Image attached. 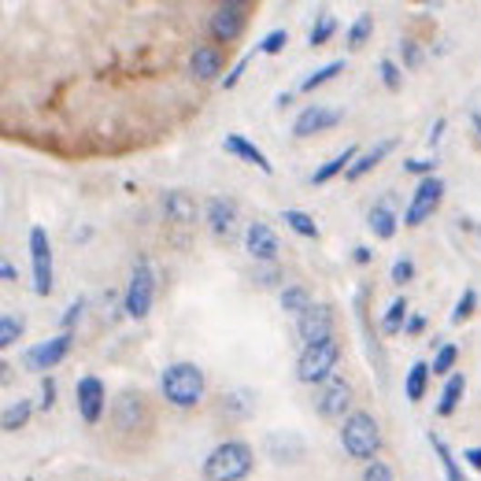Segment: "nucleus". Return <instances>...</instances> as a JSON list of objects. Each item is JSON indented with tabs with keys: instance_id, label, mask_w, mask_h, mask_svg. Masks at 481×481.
<instances>
[{
	"instance_id": "nucleus-34",
	"label": "nucleus",
	"mask_w": 481,
	"mask_h": 481,
	"mask_svg": "<svg viewBox=\"0 0 481 481\" xmlns=\"http://www.w3.org/2000/svg\"><path fill=\"white\" fill-rule=\"evenodd\" d=\"M370 34H374V15H370V12L356 15V23L348 26V48H363Z\"/></svg>"
},
{
	"instance_id": "nucleus-15",
	"label": "nucleus",
	"mask_w": 481,
	"mask_h": 481,
	"mask_svg": "<svg viewBox=\"0 0 481 481\" xmlns=\"http://www.w3.org/2000/svg\"><path fill=\"white\" fill-rule=\"evenodd\" d=\"M245 248H248V256L256 259V263H278V234L266 226V223H252L248 230H245Z\"/></svg>"
},
{
	"instance_id": "nucleus-20",
	"label": "nucleus",
	"mask_w": 481,
	"mask_h": 481,
	"mask_svg": "<svg viewBox=\"0 0 481 481\" xmlns=\"http://www.w3.org/2000/svg\"><path fill=\"white\" fill-rule=\"evenodd\" d=\"M396 215H393V204H389V196L386 200H378L370 211H366V226H370V234L374 237H382V241H389V237H396Z\"/></svg>"
},
{
	"instance_id": "nucleus-2",
	"label": "nucleus",
	"mask_w": 481,
	"mask_h": 481,
	"mask_svg": "<svg viewBox=\"0 0 481 481\" xmlns=\"http://www.w3.org/2000/svg\"><path fill=\"white\" fill-rule=\"evenodd\" d=\"M159 389H164L167 404L175 407H193L204 396V370L196 363H171L159 378Z\"/></svg>"
},
{
	"instance_id": "nucleus-39",
	"label": "nucleus",
	"mask_w": 481,
	"mask_h": 481,
	"mask_svg": "<svg viewBox=\"0 0 481 481\" xmlns=\"http://www.w3.org/2000/svg\"><path fill=\"white\" fill-rule=\"evenodd\" d=\"M278 282H282L278 263H263V266H256V286H259V289H271V286H278Z\"/></svg>"
},
{
	"instance_id": "nucleus-24",
	"label": "nucleus",
	"mask_w": 481,
	"mask_h": 481,
	"mask_svg": "<svg viewBox=\"0 0 481 481\" xmlns=\"http://www.w3.org/2000/svg\"><path fill=\"white\" fill-rule=\"evenodd\" d=\"M430 374H434V366L430 363H411V370H407V378H404V393H407V400L411 404H418L422 396H426V386H430Z\"/></svg>"
},
{
	"instance_id": "nucleus-17",
	"label": "nucleus",
	"mask_w": 481,
	"mask_h": 481,
	"mask_svg": "<svg viewBox=\"0 0 481 481\" xmlns=\"http://www.w3.org/2000/svg\"><path fill=\"white\" fill-rule=\"evenodd\" d=\"M207 223L215 237H234L237 230V204L230 196H211L207 200Z\"/></svg>"
},
{
	"instance_id": "nucleus-8",
	"label": "nucleus",
	"mask_w": 481,
	"mask_h": 481,
	"mask_svg": "<svg viewBox=\"0 0 481 481\" xmlns=\"http://www.w3.org/2000/svg\"><path fill=\"white\" fill-rule=\"evenodd\" d=\"M30 263H34V293L48 296L56 282H52V245L41 226L30 230Z\"/></svg>"
},
{
	"instance_id": "nucleus-36",
	"label": "nucleus",
	"mask_w": 481,
	"mask_h": 481,
	"mask_svg": "<svg viewBox=\"0 0 481 481\" xmlns=\"http://www.w3.org/2000/svg\"><path fill=\"white\" fill-rule=\"evenodd\" d=\"M474 307H477V289H463V296L456 300V307H452V326H459V323H466V318L474 315Z\"/></svg>"
},
{
	"instance_id": "nucleus-41",
	"label": "nucleus",
	"mask_w": 481,
	"mask_h": 481,
	"mask_svg": "<svg viewBox=\"0 0 481 481\" xmlns=\"http://www.w3.org/2000/svg\"><path fill=\"white\" fill-rule=\"evenodd\" d=\"M400 56H404V67H422V48H418V41H400Z\"/></svg>"
},
{
	"instance_id": "nucleus-11",
	"label": "nucleus",
	"mask_w": 481,
	"mask_h": 481,
	"mask_svg": "<svg viewBox=\"0 0 481 481\" xmlns=\"http://www.w3.org/2000/svg\"><path fill=\"white\" fill-rule=\"evenodd\" d=\"M245 23H248V5H241V0H226V5H219L215 15H211V37L215 41H237Z\"/></svg>"
},
{
	"instance_id": "nucleus-23",
	"label": "nucleus",
	"mask_w": 481,
	"mask_h": 481,
	"mask_svg": "<svg viewBox=\"0 0 481 481\" xmlns=\"http://www.w3.org/2000/svg\"><path fill=\"white\" fill-rule=\"evenodd\" d=\"M356 159H359V148H356V145H348L345 152H337V155H330V159H326V164H323V167H318V171L311 175V182H315V185H326V182H330V178H337L341 171L348 175V167L356 164Z\"/></svg>"
},
{
	"instance_id": "nucleus-7",
	"label": "nucleus",
	"mask_w": 481,
	"mask_h": 481,
	"mask_svg": "<svg viewBox=\"0 0 481 481\" xmlns=\"http://www.w3.org/2000/svg\"><path fill=\"white\" fill-rule=\"evenodd\" d=\"M445 200V182L434 175V178H422L418 189L411 193V204L404 207V226H422L426 219H434V211L441 207Z\"/></svg>"
},
{
	"instance_id": "nucleus-35",
	"label": "nucleus",
	"mask_w": 481,
	"mask_h": 481,
	"mask_svg": "<svg viewBox=\"0 0 481 481\" xmlns=\"http://www.w3.org/2000/svg\"><path fill=\"white\" fill-rule=\"evenodd\" d=\"M23 330H26V323H23L19 315H5V318H0V345L12 348L23 337Z\"/></svg>"
},
{
	"instance_id": "nucleus-14",
	"label": "nucleus",
	"mask_w": 481,
	"mask_h": 481,
	"mask_svg": "<svg viewBox=\"0 0 481 481\" xmlns=\"http://www.w3.org/2000/svg\"><path fill=\"white\" fill-rule=\"evenodd\" d=\"M341 119H345V112H337V108H326V104H307V108L296 115V123H293V137H311V134L334 130Z\"/></svg>"
},
{
	"instance_id": "nucleus-21",
	"label": "nucleus",
	"mask_w": 481,
	"mask_h": 481,
	"mask_svg": "<svg viewBox=\"0 0 481 481\" xmlns=\"http://www.w3.org/2000/svg\"><path fill=\"white\" fill-rule=\"evenodd\" d=\"M164 211H167V219L178 223V226L196 223V200L189 193H182V189H175V193L164 196Z\"/></svg>"
},
{
	"instance_id": "nucleus-3",
	"label": "nucleus",
	"mask_w": 481,
	"mask_h": 481,
	"mask_svg": "<svg viewBox=\"0 0 481 481\" xmlns=\"http://www.w3.org/2000/svg\"><path fill=\"white\" fill-rule=\"evenodd\" d=\"M252 470V448L245 441H223L215 452L204 459L207 481H241Z\"/></svg>"
},
{
	"instance_id": "nucleus-42",
	"label": "nucleus",
	"mask_w": 481,
	"mask_h": 481,
	"mask_svg": "<svg viewBox=\"0 0 481 481\" xmlns=\"http://www.w3.org/2000/svg\"><path fill=\"white\" fill-rule=\"evenodd\" d=\"M363 481H396V477H393V470H389L382 459H374V463H366Z\"/></svg>"
},
{
	"instance_id": "nucleus-10",
	"label": "nucleus",
	"mask_w": 481,
	"mask_h": 481,
	"mask_svg": "<svg viewBox=\"0 0 481 481\" xmlns=\"http://www.w3.org/2000/svg\"><path fill=\"white\" fill-rule=\"evenodd\" d=\"M296 330H300L304 348L330 341V337H334V311H330V304H311V311H304V315H300Z\"/></svg>"
},
{
	"instance_id": "nucleus-28",
	"label": "nucleus",
	"mask_w": 481,
	"mask_h": 481,
	"mask_svg": "<svg viewBox=\"0 0 481 481\" xmlns=\"http://www.w3.org/2000/svg\"><path fill=\"white\" fill-rule=\"evenodd\" d=\"M30 411H34V404H30V400L12 404V407L5 411V418H0V430H5V434H19L23 426L30 422Z\"/></svg>"
},
{
	"instance_id": "nucleus-52",
	"label": "nucleus",
	"mask_w": 481,
	"mask_h": 481,
	"mask_svg": "<svg viewBox=\"0 0 481 481\" xmlns=\"http://www.w3.org/2000/svg\"><path fill=\"white\" fill-rule=\"evenodd\" d=\"M0 278H5V282H15V278H19V275H15V266L5 263V266H0Z\"/></svg>"
},
{
	"instance_id": "nucleus-32",
	"label": "nucleus",
	"mask_w": 481,
	"mask_h": 481,
	"mask_svg": "<svg viewBox=\"0 0 481 481\" xmlns=\"http://www.w3.org/2000/svg\"><path fill=\"white\" fill-rule=\"evenodd\" d=\"M226 404H223V411L230 415V418H245V415H252V407H256V396L248 393V389H237V393H230V396H223Z\"/></svg>"
},
{
	"instance_id": "nucleus-27",
	"label": "nucleus",
	"mask_w": 481,
	"mask_h": 481,
	"mask_svg": "<svg viewBox=\"0 0 481 481\" xmlns=\"http://www.w3.org/2000/svg\"><path fill=\"white\" fill-rule=\"evenodd\" d=\"M334 34H337V19H334V15L323 8V12L315 15V26H311V34H307V45H311V48H323V45H326Z\"/></svg>"
},
{
	"instance_id": "nucleus-6",
	"label": "nucleus",
	"mask_w": 481,
	"mask_h": 481,
	"mask_svg": "<svg viewBox=\"0 0 481 481\" xmlns=\"http://www.w3.org/2000/svg\"><path fill=\"white\" fill-rule=\"evenodd\" d=\"M112 426L119 437H130V434H145L152 426V411L145 404L141 393H123L115 404H112Z\"/></svg>"
},
{
	"instance_id": "nucleus-26",
	"label": "nucleus",
	"mask_w": 481,
	"mask_h": 481,
	"mask_svg": "<svg viewBox=\"0 0 481 481\" xmlns=\"http://www.w3.org/2000/svg\"><path fill=\"white\" fill-rule=\"evenodd\" d=\"M282 223H286L293 234H300V237H311V241L318 237V223L307 215V211H300V207H286V211H282Z\"/></svg>"
},
{
	"instance_id": "nucleus-37",
	"label": "nucleus",
	"mask_w": 481,
	"mask_h": 481,
	"mask_svg": "<svg viewBox=\"0 0 481 481\" xmlns=\"http://www.w3.org/2000/svg\"><path fill=\"white\" fill-rule=\"evenodd\" d=\"M456 359H459V348L456 345H441L437 356H434V374H448V378H452Z\"/></svg>"
},
{
	"instance_id": "nucleus-44",
	"label": "nucleus",
	"mask_w": 481,
	"mask_h": 481,
	"mask_svg": "<svg viewBox=\"0 0 481 481\" xmlns=\"http://www.w3.org/2000/svg\"><path fill=\"white\" fill-rule=\"evenodd\" d=\"M389 275H393V282H400V286H404V282H411V278H415V263L404 256V259H396V263H393V271H389Z\"/></svg>"
},
{
	"instance_id": "nucleus-19",
	"label": "nucleus",
	"mask_w": 481,
	"mask_h": 481,
	"mask_svg": "<svg viewBox=\"0 0 481 481\" xmlns=\"http://www.w3.org/2000/svg\"><path fill=\"white\" fill-rule=\"evenodd\" d=\"M393 148H396V137H382V141L374 145V148H366V152L356 159V164L348 167V182H359L363 175H370V171L378 167V164H382V159H386Z\"/></svg>"
},
{
	"instance_id": "nucleus-29",
	"label": "nucleus",
	"mask_w": 481,
	"mask_h": 481,
	"mask_svg": "<svg viewBox=\"0 0 481 481\" xmlns=\"http://www.w3.org/2000/svg\"><path fill=\"white\" fill-rule=\"evenodd\" d=\"M430 445H434V452H437V459H441V466H445V477H448V481H466V474H463V466L456 463L452 448H448L441 437H434V434H430Z\"/></svg>"
},
{
	"instance_id": "nucleus-47",
	"label": "nucleus",
	"mask_w": 481,
	"mask_h": 481,
	"mask_svg": "<svg viewBox=\"0 0 481 481\" xmlns=\"http://www.w3.org/2000/svg\"><path fill=\"white\" fill-rule=\"evenodd\" d=\"M252 56H256V52H252ZM252 56H245V60H237V67H234V71L226 75V89H234V85L241 82V75H245V67H248V60H252Z\"/></svg>"
},
{
	"instance_id": "nucleus-38",
	"label": "nucleus",
	"mask_w": 481,
	"mask_h": 481,
	"mask_svg": "<svg viewBox=\"0 0 481 481\" xmlns=\"http://www.w3.org/2000/svg\"><path fill=\"white\" fill-rule=\"evenodd\" d=\"M289 45V30H271L263 41H259V48L256 52H263V56H278V52Z\"/></svg>"
},
{
	"instance_id": "nucleus-31",
	"label": "nucleus",
	"mask_w": 481,
	"mask_h": 481,
	"mask_svg": "<svg viewBox=\"0 0 481 481\" xmlns=\"http://www.w3.org/2000/svg\"><path fill=\"white\" fill-rule=\"evenodd\" d=\"M345 71V60H334V64H326V67H318V71H311L304 82H300V93H315L318 85H326L330 78H337Z\"/></svg>"
},
{
	"instance_id": "nucleus-48",
	"label": "nucleus",
	"mask_w": 481,
	"mask_h": 481,
	"mask_svg": "<svg viewBox=\"0 0 481 481\" xmlns=\"http://www.w3.org/2000/svg\"><path fill=\"white\" fill-rule=\"evenodd\" d=\"M422 330H426V315H411V318H407V326H404V334L415 337V334H422Z\"/></svg>"
},
{
	"instance_id": "nucleus-53",
	"label": "nucleus",
	"mask_w": 481,
	"mask_h": 481,
	"mask_svg": "<svg viewBox=\"0 0 481 481\" xmlns=\"http://www.w3.org/2000/svg\"><path fill=\"white\" fill-rule=\"evenodd\" d=\"M474 126H477V134H481V112H474Z\"/></svg>"
},
{
	"instance_id": "nucleus-13",
	"label": "nucleus",
	"mask_w": 481,
	"mask_h": 481,
	"mask_svg": "<svg viewBox=\"0 0 481 481\" xmlns=\"http://www.w3.org/2000/svg\"><path fill=\"white\" fill-rule=\"evenodd\" d=\"M71 341H75L71 334H60V337H52V341H41V345L26 348V352H23L26 370H52L56 363H64L67 352H71Z\"/></svg>"
},
{
	"instance_id": "nucleus-5",
	"label": "nucleus",
	"mask_w": 481,
	"mask_h": 481,
	"mask_svg": "<svg viewBox=\"0 0 481 481\" xmlns=\"http://www.w3.org/2000/svg\"><path fill=\"white\" fill-rule=\"evenodd\" d=\"M152 300H155V271H152V263L141 256V259L134 263V275H130L123 307H126L130 318H145V315L152 311Z\"/></svg>"
},
{
	"instance_id": "nucleus-16",
	"label": "nucleus",
	"mask_w": 481,
	"mask_h": 481,
	"mask_svg": "<svg viewBox=\"0 0 481 481\" xmlns=\"http://www.w3.org/2000/svg\"><path fill=\"white\" fill-rule=\"evenodd\" d=\"M307 452L304 437L293 434V430H275V434H266V456H271L275 463H300Z\"/></svg>"
},
{
	"instance_id": "nucleus-33",
	"label": "nucleus",
	"mask_w": 481,
	"mask_h": 481,
	"mask_svg": "<svg viewBox=\"0 0 481 481\" xmlns=\"http://www.w3.org/2000/svg\"><path fill=\"white\" fill-rule=\"evenodd\" d=\"M282 311H293L296 318H300L304 311H311V296H307V289H300V286L282 289Z\"/></svg>"
},
{
	"instance_id": "nucleus-50",
	"label": "nucleus",
	"mask_w": 481,
	"mask_h": 481,
	"mask_svg": "<svg viewBox=\"0 0 481 481\" xmlns=\"http://www.w3.org/2000/svg\"><path fill=\"white\" fill-rule=\"evenodd\" d=\"M463 459H466L474 470H481V448H466V452H463Z\"/></svg>"
},
{
	"instance_id": "nucleus-43",
	"label": "nucleus",
	"mask_w": 481,
	"mask_h": 481,
	"mask_svg": "<svg viewBox=\"0 0 481 481\" xmlns=\"http://www.w3.org/2000/svg\"><path fill=\"white\" fill-rule=\"evenodd\" d=\"M378 71H382L386 89H393V93H396V89H400V82H404V78H400V67H396L393 60H382V64H378Z\"/></svg>"
},
{
	"instance_id": "nucleus-25",
	"label": "nucleus",
	"mask_w": 481,
	"mask_h": 481,
	"mask_svg": "<svg viewBox=\"0 0 481 481\" xmlns=\"http://www.w3.org/2000/svg\"><path fill=\"white\" fill-rule=\"evenodd\" d=\"M463 389H466V378L463 374H452V378L445 382V389H441V400H437V415H452L456 407H459V400H463Z\"/></svg>"
},
{
	"instance_id": "nucleus-9",
	"label": "nucleus",
	"mask_w": 481,
	"mask_h": 481,
	"mask_svg": "<svg viewBox=\"0 0 481 481\" xmlns=\"http://www.w3.org/2000/svg\"><path fill=\"white\" fill-rule=\"evenodd\" d=\"M75 400H78V415L85 426H96L104 418V407H108V389H104L100 378H93V374H85V378H78L75 386Z\"/></svg>"
},
{
	"instance_id": "nucleus-12",
	"label": "nucleus",
	"mask_w": 481,
	"mask_h": 481,
	"mask_svg": "<svg viewBox=\"0 0 481 481\" xmlns=\"http://www.w3.org/2000/svg\"><path fill=\"white\" fill-rule=\"evenodd\" d=\"M348 404H352V386L345 378H337V374L330 382L318 386V393H315V411L323 418H341Z\"/></svg>"
},
{
	"instance_id": "nucleus-49",
	"label": "nucleus",
	"mask_w": 481,
	"mask_h": 481,
	"mask_svg": "<svg viewBox=\"0 0 481 481\" xmlns=\"http://www.w3.org/2000/svg\"><path fill=\"white\" fill-rule=\"evenodd\" d=\"M441 134H445V119H437V123H434V130H430V137H426V145L434 148V145L441 141Z\"/></svg>"
},
{
	"instance_id": "nucleus-4",
	"label": "nucleus",
	"mask_w": 481,
	"mask_h": 481,
	"mask_svg": "<svg viewBox=\"0 0 481 481\" xmlns=\"http://www.w3.org/2000/svg\"><path fill=\"white\" fill-rule=\"evenodd\" d=\"M337 363H341V341L330 337L323 345H311V348L300 352V359H296V378L304 386H323V382L334 378Z\"/></svg>"
},
{
	"instance_id": "nucleus-1",
	"label": "nucleus",
	"mask_w": 481,
	"mask_h": 481,
	"mask_svg": "<svg viewBox=\"0 0 481 481\" xmlns=\"http://www.w3.org/2000/svg\"><path fill=\"white\" fill-rule=\"evenodd\" d=\"M341 445L352 459H366L374 463V456H378L382 448V430H378V418L366 415V411H352L341 426Z\"/></svg>"
},
{
	"instance_id": "nucleus-46",
	"label": "nucleus",
	"mask_w": 481,
	"mask_h": 481,
	"mask_svg": "<svg viewBox=\"0 0 481 481\" xmlns=\"http://www.w3.org/2000/svg\"><path fill=\"white\" fill-rule=\"evenodd\" d=\"M82 307H85V300H78V304H71V307H67V315H64V334H71V326L78 323V315H82Z\"/></svg>"
},
{
	"instance_id": "nucleus-40",
	"label": "nucleus",
	"mask_w": 481,
	"mask_h": 481,
	"mask_svg": "<svg viewBox=\"0 0 481 481\" xmlns=\"http://www.w3.org/2000/svg\"><path fill=\"white\" fill-rule=\"evenodd\" d=\"M404 171L407 175H422V178H434L437 159H404Z\"/></svg>"
},
{
	"instance_id": "nucleus-30",
	"label": "nucleus",
	"mask_w": 481,
	"mask_h": 481,
	"mask_svg": "<svg viewBox=\"0 0 481 481\" xmlns=\"http://www.w3.org/2000/svg\"><path fill=\"white\" fill-rule=\"evenodd\" d=\"M407 326V300L404 296H396L393 304H389V311H386V318H382V334H400Z\"/></svg>"
},
{
	"instance_id": "nucleus-54",
	"label": "nucleus",
	"mask_w": 481,
	"mask_h": 481,
	"mask_svg": "<svg viewBox=\"0 0 481 481\" xmlns=\"http://www.w3.org/2000/svg\"><path fill=\"white\" fill-rule=\"evenodd\" d=\"M477 241H481V226H477Z\"/></svg>"
},
{
	"instance_id": "nucleus-18",
	"label": "nucleus",
	"mask_w": 481,
	"mask_h": 481,
	"mask_svg": "<svg viewBox=\"0 0 481 481\" xmlns=\"http://www.w3.org/2000/svg\"><path fill=\"white\" fill-rule=\"evenodd\" d=\"M223 148H226L230 155H237V159H245V164L259 167L263 175H275V164H271V159H266V152H263V148H256L248 137H241V134H226Z\"/></svg>"
},
{
	"instance_id": "nucleus-51",
	"label": "nucleus",
	"mask_w": 481,
	"mask_h": 481,
	"mask_svg": "<svg viewBox=\"0 0 481 481\" xmlns=\"http://www.w3.org/2000/svg\"><path fill=\"white\" fill-rule=\"evenodd\" d=\"M352 259H356V263H370V248H363V245L352 248Z\"/></svg>"
},
{
	"instance_id": "nucleus-22",
	"label": "nucleus",
	"mask_w": 481,
	"mask_h": 481,
	"mask_svg": "<svg viewBox=\"0 0 481 481\" xmlns=\"http://www.w3.org/2000/svg\"><path fill=\"white\" fill-rule=\"evenodd\" d=\"M193 75H196L200 82H211L215 75H223V52H219L215 45H200V48L193 52Z\"/></svg>"
},
{
	"instance_id": "nucleus-45",
	"label": "nucleus",
	"mask_w": 481,
	"mask_h": 481,
	"mask_svg": "<svg viewBox=\"0 0 481 481\" xmlns=\"http://www.w3.org/2000/svg\"><path fill=\"white\" fill-rule=\"evenodd\" d=\"M56 404V378H41V407L48 411Z\"/></svg>"
}]
</instances>
